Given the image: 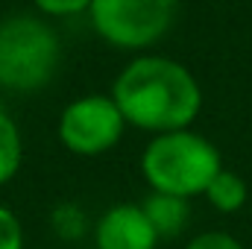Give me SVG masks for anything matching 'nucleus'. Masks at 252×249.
Wrapping results in <instances>:
<instances>
[{
  "label": "nucleus",
  "mask_w": 252,
  "mask_h": 249,
  "mask_svg": "<svg viewBox=\"0 0 252 249\" xmlns=\"http://www.w3.org/2000/svg\"><path fill=\"white\" fill-rule=\"evenodd\" d=\"M94 247L97 249H156L158 235L147 220L144 208L135 202L112 205L94 223Z\"/></svg>",
  "instance_id": "nucleus-6"
},
{
  "label": "nucleus",
  "mask_w": 252,
  "mask_h": 249,
  "mask_svg": "<svg viewBox=\"0 0 252 249\" xmlns=\"http://www.w3.org/2000/svg\"><path fill=\"white\" fill-rule=\"evenodd\" d=\"M32 3L44 18H70V15L88 12L94 0H32Z\"/></svg>",
  "instance_id": "nucleus-12"
},
{
  "label": "nucleus",
  "mask_w": 252,
  "mask_h": 249,
  "mask_svg": "<svg viewBox=\"0 0 252 249\" xmlns=\"http://www.w3.org/2000/svg\"><path fill=\"white\" fill-rule=\"evenodd\" d=\"M126 126L150 135L190 129L202 109V88L188 67L170 56H138L121 67L112 82Z\"/></svg>",
  "instance_id": "nucleus-1"
},
{
  "label": "nucleus",
  "mask_w": 252,
  "mask_h": 249,
  "mask_svg": "<svg viewBox=\"0 0 252 249\" xmlns=\"http://www.w3.org/2000/svg\"><path fill=\"white\" fill-rule=\"evenodd\" d=\"M0 249H24V226L6 205H0Z\"/></svg>",
  "instance_id": "nucleus-11"
},
{
  "label": "nucleus",
  "mask_w": 252,
  "mask_h": 249,
  "mask_svg": "<svg viewBox=\"0 0 252 249\" xmlns=\"http://www.w3.org/2000/svg\"><path fill=\"white\" fill-rule=\"evenodd\" d=\"M182 249H244V244L229 232H202L190 238Z\"/></svg>",
  "instance_id": "nucleus-13"
},
{
  "label": "nucleus",
  "mask_w": 252,
  "mask_h": 249,
  "mask_svg": "<svg viewBox=\"0 0 252 249\" xmlns=\"http://www.w3.org/2000/svg\"><path fill=\"white\" fill-rule=\"evenodd\" d=\"M124 132L126 121L112 94H82L70 100L56 124L59 144L79 158H97L115 150Z\"/></svg>",
  "instance_id": "nucleus-5"
},
{
  "label": "nucleus",
  "mask_w": 252,
  "mask_h": 249,
  "mask_svg": "<svg viewBox=\"0 0 252 249\" xmlns=\"http://www.w3.org/2000/svg\"><path fill=\"white\" fill-rule=\"evenodd\" d=\"M176 9L179 0H94L88 18L106 44L118 50H147L170 32Z\"/></svg>",
  "instance_id": "nucleus-4"
},
{
  "label": "nucleus",
  "mask_w": 252,
  "mask_h": 249,
  "mask_svg": "<svg viewBox=\"0 0 252 249\" xmlns=\"http://www.w3.org/2000/svg\"><path fill=\"white\" fill-rule=\"evenodd\" d=\"M220 170V150L193 129L153 135L141 153V173L150 190L173 193L182 199L202 196Z\"/></svg>",
  "instance_id": "nucleus-2"
},
{
  "label": "nucleus",
  "mask_w": 252,
  "mask_h": 249,
  "mask_svg": "<svg viewBox=\"0 0 252 249\" xmlns=\"http://www.w3.org/2000/svg\"><path fill=\"white\" fill-rule=\"evenodd\" d=\"M59 59V35L41 15L18 12L0 21V88L15 94L38 91L56 76Z\"/></svg>",
  "instance_id": "nucleus-3"
},
{
  "label": "nucleus",
  "mask_w": 252,
  "mask_h": 249,
  "mask_svg": "<svg viewBox=\"0 0 252 249\" xmlns=\"http://www.w3.org/2000/svg\"><path fill=\"white\" fill-rule=\"evenodd\" d=\"M202 196L208 199V205H211L214 211H220V214H235V211H241V208L247 205L250 187L244 182V176H238L235 170L223 167V170L211 179V185L205 187Z\"/></svg>",
  "instance_id": "nucleus-8"
},
{
  "label": "nucleus",
  "mask_w": 252,
  "mask_h": 249,
  "mask_svg": "<svg viewBox=\"0 0 252 249\" xmlns=\"http://www.w3.org/2000/svg\"><path fill=\"white\" fill-rule=\"evenodd\" d=\"M147 220L153 223L158 241L164 238H176L185 232L190 217V202L182 196H173V193H158V190H150L147 199L141 202Z\"/></svg>",
  "instance_id": "nucleus-7"
},
{
  "label": "nucleus",
  "mask_w": 252,
  "mask_h": 249,
  "mask_svg": "<svg viewBox=\"0 0 252 249\" xmlns=\"http://www.w3.org/2000/svg\"><path fill=\"white\" fill-rule=\"evenodd\" d=\"M24 164V141L15 118L0 106V185H9Z\"/></svg>",
  "instance_id": "nucleus-9"
},
{
  "label": "nucleus",
  "mask_w": 252,
  "mask_h": 249,
  "mask_svg": "<svg viewBox=\"0 0 252 249\" xmlns=\"http://www.w3.org/2000/svg\"><path fill=\"white\" fill-rule=\"evenodd\" d=\"M53 232L62 238V241H79L85 232H88V220L82 214L79 205L67 202V205H59L53 211Z\"/></svg>",
  "instance_id": "nucleus-10"
}]
</instances>
